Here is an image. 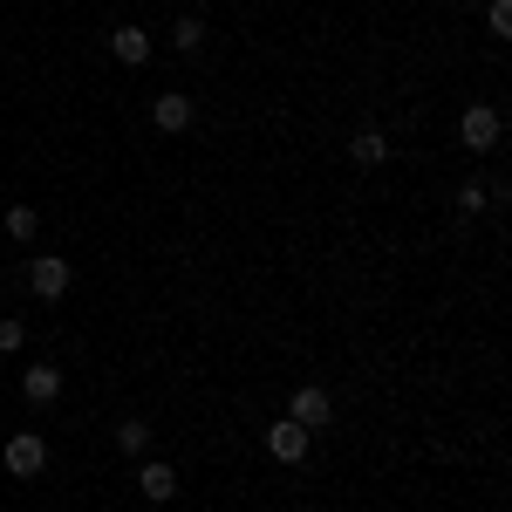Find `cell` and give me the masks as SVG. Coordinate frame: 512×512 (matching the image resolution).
I'll use <instances>...</instances> for the list:
<instances>
[{"label":"cell","mask_w":512,"mask_h":512,"mask_svg":"<svg viewBox=\"0 0 512 512\" xmlns=\"http://www.w3.org/2000/svg\"><path fill=\"white\" fill-rule=\"evenodd\" d=\"M287 417H294L301 431H328V424H335V396L321 390V383H301V390L287 396Z\"/></svg>","instance_id":"1"},{"label":"cell","mask_w":512,"mask_h":512,"mask_svg":"<svg viewBox=\"0 0 512 512\" xmlns=\"http://www.w3.org/2000/svg\"><path fill=\"white\" fill-rule=\"evenodd\" d=\"M499 130H506V117H499L492 103H472V110L458 117V144H465V151H499Z\"/></svg>","instance_id":"2"},{"label":"cell","mask_w":512,"mask_h":512,"mask_svg":"<svg viewBox=\"0 0 512 512\" xmlns=\"http://www.w3.org/2000/svg\"><path fill=\"white\" fill-rule=\"evenodd\" d=\"M0 458H7V478H41L48 472V444H41V431H14Z\"/></svg>","instance_id":"3"},{"label":"cell","mask_w":512,"mask_h":512,"mask_svg":"<svg viewBox=\"0 0 512 512\" xmlns=\"http://www.w3.org/2000/svg\"><path fill=\"white\" fill-rule=\"evenodd\" d=\"M28 287H35V301H62V294H69V260L35 253V260H28Z\"/></svg>","instance_id":"4"},{"label":"cell","mask_w":512,"mask_h":512,"mask_svg":"<svg viewBox=\"0 0 512 512\" xmlns=\"http://www.w3.org/2000/svg\"><path fill=\"white\" fill-rule=\"evenodd\" d=\"M308 437H315V431H301L294 417H280L274 431H267V458H280V465H301V458H308Z\"/></svg>","instance_id":"5"},{"label":"cell","mask_w":512,"mask_h":512,"mask_svg":"<svg viewBox=\"0 0 512 512\" xmlns=\"http://www.w3.org/2000/svg\"><path fill=\"white\" fill-rule=\"evenodd\" d=\"M192 117H198V103L185 96V89H164L158 103H151V123H158V130H171V137H178V130H192Z\"/></svg>","instance_id":"6"},{"label":"cell","mask_w":512,"mask_h":512,"mask_svg":"<svg viewBox=\"0 0 512 512\" xmlns=\"http://www.w3.org/2000/svg\"><path fill=\"white\" fill-rule=\"evenodd\" d=\"M21 396H28L35 410H48V403L62 396V369H55V362H35V369H21Z\"/></svg>","instance_id":"7"},{"label":"cell","mask_w":512,"mask_h":512,"mask_svg":"<svg viewBox=\"0 0 512 512\" xmlns=\"http://www.w3.org/2000/svg\"><path fill=\"white\" fill-rule=\"evenodd\" d=\"M110 55H117L123 69H144V62H151V35H144V28H117V35H110Z\"/></svg>","instance_id":"8"},{"label":"cell","mask_w":512,"mask_h":512,"mask_svg":"<svg viewBox=\"0 0 512 512\" xmlns=\"http://www.w3.org/2000/svg\"><path fill=\"white\" fill-rule=\"evenodd\" d=\"M137 485H144V499H178V472L171 465H158V458H144V472H137Z\"/></svg>","instance_id":"9"},{"label":"cell","mask_w":512,"mask_h":512,"mask_svg":"<svg viewBox=\"0 0 512 512\" xmlns=\"http://www.w3.org/2000/svg\"><path fill=\"white\" fill-rule=\"evenodd\" d=\"M349 158L362 164V171H376V164H390V137H383V130H355Z\"/></svg>","instance_id":"10"},{"label":"cell","mask_w":512,"mask_h":512,"mask_svg":"<svg viewBox=\"0 0 512 512\" xmlns=\"http://www.w3.org/2000/svg\"><path fill=\"white\" fill-rule=\"evenodd\" d=\"M117 451L123 458H144V451H151V424H144V417H123L117 424Z\"/></svg>","instance_id":"11"},{"label":"cell","mask_w":512,"mask_h":512,"mask_svg":"<svg viewBox=\"0 0 512 512\" xmlns=\"http://www.w3.org/2000/svg\"><path fill=\"white\" fill-rule=\"evenodd\" d=\"M171 48H178V55H198V48H205V28H198L192 14H178V21H171Z\"/></svg>","instance_id":"12"},{"label":"cell","mask_w":512,"mask_h":512,"mask_svg":"<svg viewBox=\"0 0 512 512\" xmlns=\"http://www.w3.org/2000/svg\"><path fill=\"white\" fill-rule=\"evenodd\" d=\"M35 226H41L35 205H7V239H35Z\"/></svg>","instance_id":"13"},{"label":"cell","mask_w":512,"mask_h":512,"mask_svg":"<svg viewBox=\"0 0 512 512\" xmlns=\"http://www.w3.org/2000/svg\"><path fill=\"white\" fill-rule=\"evenodd\" d=\"M21 342H28V321H21V315H0V355H14Z\"/></svg>","instance_id":"14"},{"label":"cell","mask_w":512,"mask_h":512,"mask_svg":"<svg viewBox=\"0 0 512 512\" xmlns=\"http://www.w3.org/2000/svg\"><path fill=\"white\" fill-rule=\"evenodd\" d=\"M485 205H492V198H485V185H465V192H458V212H465V219H478Z\"/></svg>","instance_id":"15"},{"label":"cell","mask_w":512,"mask_h":512,"mask_svg":"<svg viewBox=\"0 0 512 512\" xmlns=\"http://www.w3.org/2000/svg\"><path fill=\"white\" fill-rule=\"evenodd\" d=\"M485 21H492V35H512V0H492V14H485Z\"/></svg>","instance_id":"16"}]
</instances>
